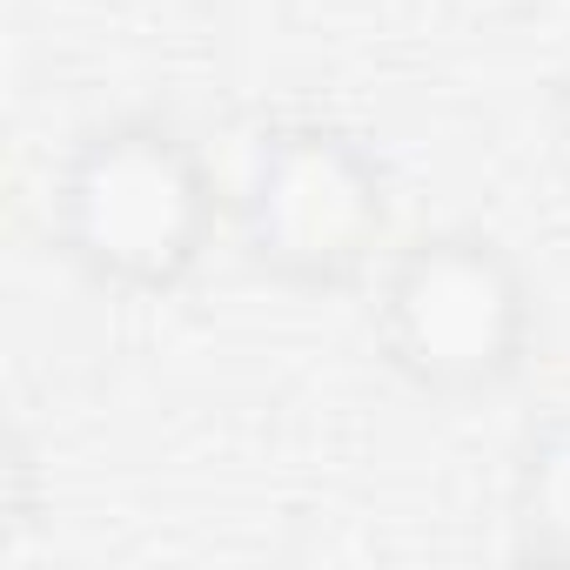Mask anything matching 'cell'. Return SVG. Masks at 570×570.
Returning <instances> with one entry per match:
<instances>
[{
  "mask_svg": "<svg viewBox=\"0 0 570 570\" xmlns=\"http://www.w3.org/2000/svg\"><path fill=\"white\" fill-rule=\"evenodd\" d=\"M222 181L161 115H115L68 141L48 181V242L101 296L155 303L208 262Z\"/></svg>",
  "mask_w": 570,
  "mask_h": 570,
  "instance_id": "cell-1",
  "label": "cell"
},
{
  "mask_svg": "<svg viewBox=\"0 0 570 570\" xmlns=\"http://www.w3.org/2000/svg\"><path fill=\"white\" fill-rule=\"evenodd\" d=\"M390 376L430 403H483L510 390L537 343V289L483 228H430L376 275L370 309Z\"/></svg>",
  "mask_w": 570,
  "mask_h": 570,
  "instance_id": "cell-2",
  "label": "cell"
},
{
  "mask_svg": "<svg viewBox=\"0 0 570 570\" xmlns=\"http://www.w3.org/2000/svg\"><path fill=\"white\" fill-rule=\"evenodd\" d=\"M235 235L255 275L296 296H343L390 242V168L343 121H268L248 148Z\"/></svg>",
  "mask_w": 570,
  "mask_h": 570,
  "instance_id": "cell-3",
  "label": "cell"
},
{
  "mask_svg": "<svg viewBox=\"0 0 570 570\" xmlns=\"http://www.w3.org/2000/svg\"><path fill=\"white\" fill-rule=\"evenodd\" d=\"M510 557L570 570V410L543 416L510 463Z\"/></svg>",
  "mask_w": 570,
  "mask_h": 570,
  "instance_id": "cell-4",
  "label": "cell"
},
{
  "mask_svg": "<svg viewBox=\"0 0 570 570\" xmlns=\"http://www.w3.org/2000/svg\"><path fill=\"white\" fill-rule=\"evenodd\" d=\"M35 456H28V443L14 436L8 443V543H21L28 537V523H35Z\"/></svg>",
  "mask_w": 570,
  "mask_h": 570,
  "instance_id": "cell-5",
  "label": "cell"
},
{
  "mask_svg": "<svg viewBox=\"0 0 570 570\" xmlns=\"http://www.w3.org/2000/svg\"><path fill=\"white\" fill-rule=\"evenodd\" d=\"M550 121H557L563 155H570V61H563V68H557V81H550Z\"/></svg>",
  "mask_w": 570,
  "mask_h": 570,
  "instance_id": "cell-6",
  "label": "cell"
}]
</instances>
